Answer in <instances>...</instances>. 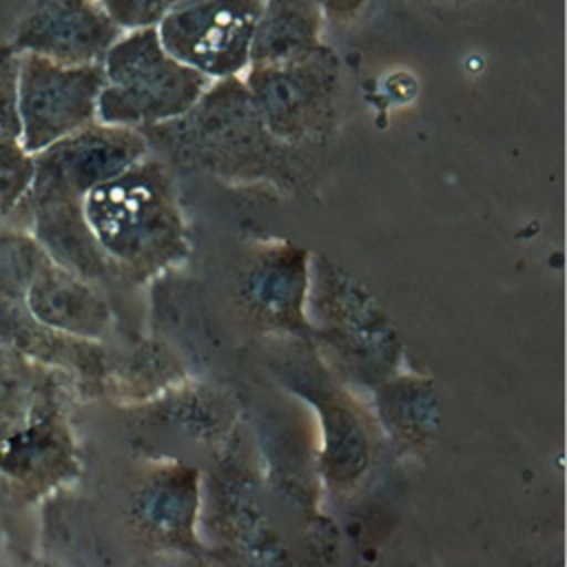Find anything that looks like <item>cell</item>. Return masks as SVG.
<instances>
[{"mask_svg": "<svg viewBox=\"0 0 567 567\" xmlns=\"http://www.w3.org/2000/svg\"><path fill=\"white\" fill-rule=\"evenodd\" d=\"M84 221L106 259L153 270L184 250V228L159 162L137 159L82 197Z\"/></svg>", "mask_w": 567, "mask_h": 567, "instance_id": "obj_1", "label": "cell"}, {"mask_svg": "<svg viewBox=\"0 0 567 567\" xmlns=\"http://www.w3.org/2000/svg\"><path fill=\"white\" fill-rule=\"evenodd\" d=\"M137 131L177 162L219 171H266L290 148L264 126L241 75L213 80L186 113Z\"/></svg>", "mask_w": 567, "mask_h": 567, "instance_id": "obj_2", "label": "cell"}, {"mask_svg": "<svg viewBox=\"0 0 567 567\" xmlns=\"http://www.w3.org/2000/svg\"><path fill=\"white\" fill-rule=\"evenodd\" d=\"M97 122L142 128L186 113L213 82L173 58L157 27L122 31L104 60Z\"/></svg>", "mask_w": 567, "mask_h": 567, "instance_id": "obj_3", "label": "cell"}, {"mask_svg": "<svg viewBox=\"0 0 567 567\" xmlns=\"http://www.w3.org/2000/svg\"><path fill=\"white\" fill-rule=\"evenodd\" d=\"M244 84L264 126L284 144L321 140L334 124L341 91L337 53L323 42L306 53L250 62Z\"/></svg>", "mask_w": 567, "mask_h": 567, "instance_id": "obj_4", "label": "cell"}, {"mask_svg": "<svg viewBox=\"0 0 567 567\" xmlns=\"http://www.w3.org/2000/svg\"><path fill=\"white\" fill-rule=\"evenodd\" d=\"M146 151L148 144L137 128L104 122L78 128L31 155V184L16 208L82 202L93 186L122 173Z\"/></svg>", "mask_w": 567, "mask_h": 567, "instance_id": "obj_5", "label": "cell"}, {"mask_svg": "<svg viewBox=\"0 0 567 567\" xmlns=\"http://www.w3.org/2000/svg\"><path fill=\"white\" fill-rule=\"evenodd\" d=\"M102 86V62L62 64L35 53H20V146L33 155L51 142L97 122Z\"/></svg>", "mask_w": 567, "mask_h": 567, "instance_id": "obj_6", "label": "cell"}, {"mask_svg": "<svg viewBox=\"0 0 567 567\" xmlns=\"http://www.w3.org/2000/svg\"><path fill=\"white\" fill-rule=\"evenodd\" d=\"M264 0H184L155 27L164 49L210 80L241 75Z\"/></svg>", "mask_w": 567, "mask_h": 567, "instance_id": "obj_7", "label": "cell"}, {"mask_svg": "<svg viewBox=\"0 0 567 567\" xmlns=\"http://www.w3.org/2000/svg\"><path fill=\"white\" fill-rule=\"evenodd\" d=\"M120 35L97 0H31L9 44L62 64H91L102 62Z\"/></svg>", "mask_w": 567, "mask_h": 567, "instance_id": "obj_8", "label": "cell"}, {"mask_svg": "<svg viewBox=\"0 0 567 567\" xmlns=\"http://www.w3.org/2000/svg\"><path fill=\"white\" fill-rule=\"evenodd\" d=\"M27 312L55 332L93 339L109 323L104 301L71 270L51 257L40 266L24 290Z\"/></svg>", "mask_w": 567, "mask_h": 567, "instance_id": "obj_9", "label": "cell"}, {"mask_svg": "<svg viewBox=\"0 0 567 567\" xmlns=\"http://www.w3.org/2000/svg\"><path fill=\"white\" fill-rule=\"evenodd\" d=\"M27 213L31 215L35 241L55 264L78 277H100L106 272L109 259L84 221L82 202L47 204Z\"/></svg>", "mask_w": 567, "mask_h": 567, "instance_id": "obj_10", "label": "cell"}, {"mask_svg": "<svg viewBox=\"0 0 567 567\" xmlns=\"http://www.w3.org/2000/svg\"><path fill=\"white\" fill-rule=\"evenodd\" d=\"M319 0H264L250 62H272L306 53L321 44Z\"/></svg>", "mask_w": 567, "mask_h": 567, "instance_id": "obj_11", "label": "cell"}, {"mask_svg": "<svg viewBox=\"0 0 567 567\" xmlns=\"http://www.w3.org/2000/svg\"><path fill=\"white\" fill-rule=\"evenodd\" d=\"M49 259L35 237L0 230V301H22L27 286Z\"/></svg>", "mask_w": 567, "mask_h": 567, "instance_id": "obj_12", "label": "cell"}, {"mask_svg": "<svg viewBox=\"0 0 567 567\" xmlns=\"http://www.w3.org/2000/svg\"><path fill=\"white\" fill-rule=\"evenodd\" d=\"M33 175V157L20 142H0V219L9 217L24 197Z\"/></svg>", "mask_w": 567, "mask_h": 567, "instance_id": "obj_13", "label": "cell"}, {"mask_svg": "<svg viewBox=\"0 0 567 567\" xmlns=\"http://www.w3.org/2000/svg\"><path fill=\"white\" fill-rule=\"evenodd\" d=\"M295 268V266H292ZM286 266V261H266L250 281V295L255 297V301L264 308H272V310H286L288 306H297L295 301L299 299L301 290L299 284L297 286H284L290 279H297L299 272Z\"/></svg>", "mask_w": 567, "mask_h": 567, "instance_id": "obj_14", "label": "cell"}, {"mask_svg": "<svg viewBox=\"0 0 567 567\" xmlns=\"http://www.w3.org/2000/svg\"><path fill=\"white\" fill-rule=\"evenodd\" d=\"M18 60L20 53L11 44L0 47V142H20Z\"/></svg>", "mask_w": 567, "mask_h": 567, "instance_id": "obj_15", "label": "cell"}, {"mask_svg": "<svg viewBox=\"0 0 567 567\" xmlns=\"http://www.w3.org/2000/svg\"><path fill=\"white\" fill-rule=\"evenodd\" d=\"M111 20L122 29H140L155 27L175 4L177 0H97Z\"/></svg>", "mask_w": 567, "mask_h": 567, "instance_id": "obj_16", "label": "cell"}, {"mask_svg": "<svg viewBox=\"0 0 567 567\" xmlns=\"http://www.w3.org/2000/svg\"><path fill=\"white\" fill-rule=\"evenodd\" d=\"M374 0H319L326 20L348 27L361 20Z\"/></svg>", "mask_w": 567, "mask_h": 567, "instance_id": "obj_17", "label": "cell"}, {"mask_svg": "<svg viewBox=\"0 0 567 567\" xmlns=\"http://www.w3.org/2000/svg\"><path fill=\"white\" fill-rule=\"evenodd\" d=\"M177 2H184V0H177Z\"/></svg>", "mask_w": 567, "mask_h": 567, "instance_id": "obj_18", "label": "cell"}]
</instances>
